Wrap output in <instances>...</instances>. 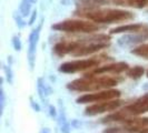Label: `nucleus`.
<instances>
[{
  "label": "nucleus",
  "instance_id": "1",
  "mask_svg": "<svg viewBox=\"0 0 148 133\" xmlns=\"http://www.w3.org/2000/svg\"><path fill=\"white\" fill-rule=\"evenodd\" d=\"M76 15L86 17L90 20L99 23H114V22L130 20L134 15L129 11L118 9H105V10H89V11H77Z\"/></svg>",
  "mask_w": 148,
  "mask_h": 133
},
{
  "label": "nucleus",
  "instance_id": "2",
  "mask_svg": "<svg viewBox=\"0 0 148 133\" xmlns=\"http://www.w3.org/2000/svg\"><path fill=\"white\" fill-rule=\"evenodd\" d=\"M118 83L117 79L110 77H99V78H84L70 82L68 84V89L75 91H94L104 88H110Z\"/></svg>",
  "mask_w": 148,
  "mask_h": 133
},
{
  "label": "nucleus",
  "instance_id": "3",
  "mask_svg": "<svg viewBox=\"0 0 148 133\" xmlns=\"http://www.w3.org/2000/svg\"><path fill=\"white\" fill-rule=\"evenodd\" d=\"M52 29L65 32H94L98 31L100 27L94 22L82 20H65L52 26Z\"/></svg>",
  "mask_w": 148,
  "mask_h": 133
},
{
  "label": "nucleus",
  "instance_id": "4",
  "mask_svg": "<svg viewBox=\"0 0 148 133\" xmlns=\"http://www.w3.org/2000/svg\"><path fill=\"white\" fill-rule=\"evenodd\" d=\"M99 61L94 59H86V60H77V61H70L62 63L59 68L60 72H65V73H75L78 71H82L89 68L98 66Z\"/></svg>",
  "mask_w": 148,
  "mask_h": 133
},
{
  "label": "nucleus",
  "instance_id": "5",
  "mask_svg": "<svg viewBox=\"0 0 148 133\" xmlns=\"http://www.w3.org/2000/svg\"><path fill=\"white\" fill-rule=\"evenodd\" d=\"M120 92L118 90H107L101 91L98 93H88L79 96L77 99V103H89V102H100V101H107L112 100L115 98H118Z\"/></svg>",
  "mask_w": 148,
  "mask_h": 133
},
{
  "label": "nucleus",
  "instance_id": "6",
  "mask_svg": "<svg viewBox=\"0 0 148 133\" xmlns=\"http://www.w3.org/2000/svg\"><path fill=\"white\" fill-rule=\"evenodd\" d=\"M120 104H121V101L109 100V101H106V102H100V103L90 105L86 109L85 113H86V115H97V114H100V113H104V112L116 110Z\"/></svg>",
  "mask_w": 148,
  "mask_h": 133
},
{
  "label": "nucleus",
  "instance_id": "7",
  "mask_svg": "<svg viewBox=\"0 0 148 133\" xmlns=\"http://www.w3.org/2000/svg\"><path fill=\"white\" fill-rule=\"evenodd\" d=\"M40 29L41 24L35 29L29 37V48H28V61H29L30 69L32 70L35 66V57H36V49H37L38 40H39V35H40Z\"/></svg>",
  "mask_w": 148,
  "mask_h": 133
},
{
  "label": "nucleus",
  "instance_id": "8",
  "mask_svg": "<svg viewBox=\"0 0 148 133\" xmlns=\"http://www.w3.org/2000/svg\"><path fill=\"white\" fill-rule=\"evenodd\" d=\"M148 39V29L141 31L138 35H128V36H124L118 40V44L121 47H130L134 44L140 43L143 41Z\"/></svg>",
  "mask_w": 148,
  "mask_h": 133
},
{
  "label": "nucleus",
  "instance_id": "9",
  "mask_svg": "<svg viewBox=\"0 0 148 133\" xmlns=\"http://www.w3.org/2000/svg\"><path fill=\"white\" fill-rule=\"evenodd\" d=\"M124 111L127 114H141L144 112L148 111V93L137 100L135 103L126 107Z\"/></svg>",
  "mask_w": 148,
  "mask_h": 133
},
{
  "label": "nucleus",
  "instance_id": "10",
  "mask_svg": "<svg viewBox=\"0 0 148 133\" xmlns=\"http://www.w3.org/2000/svg\"><path fill=\"white\" fill-rule=\"evenodd\" d=\"M125 70H128V64L125 62H118V63H112V64H108V66H100L97 68L94 71L95 74H101L106 73V72H111V73H120Z\"/></svg>",
  "mask_w": 148,
  "mask_h": 133
},
{
  "label": "nucleus",
  "instance_id": "11",
  "mask_svg": "<svg viewBox=\"0 0 148 133\" xmlns=\"http://www.w3.org/2000/svg\"><path fill=\"white\" fill-rule=\"evenodd\" d=\"M148 29L147 26L141 24V23H130L126 26H119L116 27L110 31V33H121V32H141L144 30Z\"/></svg>",
  "mask_w": 148,
  "mask_h": 133
},
{
  "label": "nucleus",
  "instance_id": "12",
  "mask_svg": "<svg viewBox=\"0 0 148 133\" xmlns=\"http://www.w3.org/2000/svg\"><path fill=\"white\" fill-rule=\"evenodd\" d=\"M37 88H38V93H39V96L40 99L44 101V103L47 102V98L48 96L51 94V89L48 84H46L45 81L40 78L38 79V84H37Z\"/></svg>",
  "mask_w": 148,
  "mask_h": 133
},
{
  "label": "nucleus",
  "instance_id": "13",
  "mask_svg": "<svg viewBox=\"0 0 148 133\" xmlns=\"http://www.w3.org/2000/svg\"><path fill=\"white\" fill-rule=\"evenodd\" d=\"M120 6H130L135 8H145L148 6V0H114Z\"/></svg>",
  "mask_w": 148,
  "mask_h": 133
},
{
  "label": "nucleus",
  "instance_id": "14",
  "mask_svg": "<svg viewBox=\"0 0 148 133\" xmlns=\"http://www.w3.org/2000/svg\"><path fill=\"white\" fill-rule=\"evenodd\" d=\"M144 72H145L144 68L137 66H134V68L128 69V70H127V75H128L129 78H133V79H139L141 75L144 74Z\"/></svg>",
  "mask_w": 148,
  "mask_h": 133
},
{
  "label": "nucleus",
  "instance_id": "15",
  "mask_svg": "<svg viewBox=\"0 0 148 133\" xmlns=\"http://www.w3.org/2000/svg\"><path fill=\"white\" fill-rule=\"evenodd\" d=\"M37 0H22L21 5H20V12H21L22 17H27L29 15L30 9H31V5L35 3Z\"/></svg>",
  "mask_w": 148,
  "mask_h": 133
},
{
  "label": "nucleus",
  "instance_id": "16",
  "mask_svg": "<svg viewBox=\"0 0 148 133\" xmlns=\"http://www.w3.org/2000/svg\"><path fill=\"white\" fill-rule=\"evenodd\" d=\"M132 53L138 57H143L145 59H148V43L141 44L139 47H137L136 49L132 50Z\"/></svg>",
  "mask_w": 148,
  "mask_h": 133
},
{
  "label": "nucleus",
  "instance_id": "17",
  "mask_svg": "<svg viewBox=\"0 0 148 133\" xmlns=\"http://www.w3.org/2000/svg\"><path fill=\"white\" fill-rule=\"evenodd\" d=\"M82 3L87 5V6H103V5H107L110 2V0H80Z\"/></svg>",
  "mask_w": 148,
  "mask_h": 133
},
{
  "label": "nucleus",
  "instance_id": "18",
  "mask_svg": "<svg viewBox=\"0 0 148 133\" xmlns=\"http://www.w3.org/2000/svg\"><path fill=\"white\" fill-rule=\"evenodd\" d=\"M3 70H5V72H6V77H7L8 82H9L10 84H12V82H14V75H12V71H11L10 66H5Z\"/></svg>",
  "mask_w": 148,
  "mask_h": 133
},
{
  "label": "nucleus",
  "instance_id": "19",
  "mask_svg": "<svg viewBox=\"0 0 148 133\" xmlns=\"http://www.w3.org/2000/svg\"><path fill=\"white\" fill-rule=\"evenodd\" d=\"M12 44H14L15 50H17V51H20V50H21V42H20L19 37L15 36V37L12 38Z\"/></svg>",
  "mask_w": 148,
  "mask_h": 133
},
{
  "label": "nucleus",
  "instance_id": "20",
  "mask_svg": "<svg viewBox=\"0 0 148 133\" xmlns=\"http://www.w3.org/2000/svg\"><path fill=\"white\" fill-rule=\"evenodd\" d=\"M0 103H1V113H2L3 109H5V105H6V96H5V91L2 88L0 91Z\"/></svg>",
  "mask_w": 148,
  "mask_h": 133
},
{
  "label": "nucleus",
  "instance_id": "21",
  "mask_svg": "<svg viewBox=\"0 0 148 133\" xmlns=\"http://www.w3.org/2000/svg\"><path fill=\"white\" fill-rule=\"evenodd\" d=\"M30 104H31V107H32V109L35 111H37V112H39L40 111V107L38 105V103H36L32 99H30Z\"/></svg>",
  "mask_w": 148,
  "mask_h": 133
},
{
  "label": "nucleus",
  "instance_id": "22",
  "mask_svg": "<svg viewBox=\"0 0 148 133\" xmlns=\"http://www.w3.org/2000/svg\"><path fill=\"white\" fill-rule=\"evenodd\" d=\"M36 18H37V11L35 10V11L32 12L31 18H30V20H29V26H32V24H34V22H35V20H36Z\"/></svg>",
  "mask_w": 148,
  "mask_h": 133
},
{
  "label": "nucleus",
  "instance_id": "23",
  "mask_svg": "<svg viewBox=\"0 0 148 133\" xmlns=\"http://www.w3.org/2000/svg\"><path fill=\"white\" fill-rule=\"evenodd\" d=\"M69 128H70V126H69V123L61 126V132L62 133H69V131H70V129H69Z\"/></svg>",
  "mask_w": 148,
  "mask_h": 133
},
{
  "label": "nucleus",
  "instance_id": "24",
  "mask_svg": "<svg viewBox=\"0 0 148 133\" xmlns=\"http://www.w3.org/2000/svg\"><path fill=\"white\" fill-rule=\"evenodd\" d=\"M17 24H18V27H19V28H23V27L26 26V23L22 21L20 18H17Z\"/></svg>",
  "mask_w": 148,
  "mask_h": 133
},
{
  "label": "nucleus",
  "instance_id": "25",
  "mask_svg": "<svg viewBox=\"0 0 148 133\" xmlns=\"http://www.w3.org/2000/svg\"><path fill=\"white\" fill-rule=\"evenodd\" d=\"M49 110H50V115H51V117H56V115H57L56 109H55L52 105H50V107H49Z\"/></svg>",
  "mask_w": 148,
  "mask_h": 133
},
{
  "label": "nucleus",
  "instance_id": "26",
  "mask_svg": "<svg viewBox=\"0 0 148 133\" xmlns=\"http://www.w3.org/2000/svg\"><path fill=\"white\" fill-rule=\"evenodd\" d=\"M40 133H50V131H49L47 128H45V129H42V130L40 131Z\"/></svg>",
  "mask_w": 148,
  "mask_h": 133
},
{
  "label": "nucleus",
  "instance_id": "27",
  "mask_svg": "<svg viewBox=\"0 0 148 133\" xmlns=\"http://www.w3.org/2000/svg\"><path fill=\"white\" fill-rule=\"evenodd\" d=\"M147 77H148V72H147Z\"/></svg>",
  "mask_w": 148,
  "mask_h": 133
}]
</instances>
